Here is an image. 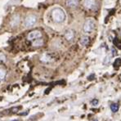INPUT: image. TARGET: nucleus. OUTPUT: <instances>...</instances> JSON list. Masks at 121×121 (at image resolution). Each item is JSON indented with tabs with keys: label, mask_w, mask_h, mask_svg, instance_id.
Wrapping results in <instances>:
<instances>
[{
	"label": "nucleus",
	"mask_w": 121,
	"mask_h": 121,
	"mask_svg": "<svg viewBox=\"0 0 121 121\" xmlns=\"http://www.w3.org/2000/svg\"><path fill=\"white\" fill-rule=\"evenodd\" d=\"M98 103H99V101H98L97 99H93V101H91L92 106H97L98 105Z\"/></svg>",
	"instance_id": "17"
},
{
	"label": "nucleus",
	"mask_w": 121,
	"mask_h": 121,
	"mask_svg": "<svg viewBox=\"0 0 121 121\" xmlns=\"http://www.w3.org/2000/svg\"><path fill=\"white\" fill-rule=\"evenodd\" d=\"M84 5L88 9H93L96 5V3H95V0H84Z\"/></svg>",
	"instance_id": "5"
},
{
	"label": "nucleus",
	"mask_w": 121,
	"mask_h": 121,
	"mask_svg": "<svg viewBox=\"0 0 121 121\" xmlns=\"http://www.w3.org/2000/svg\"><path fill=\"white\" fill-rule=\"evenodd\" d=\"M66 5L70 8H75L79 5V0H66Z\"/></svg>",
	"instance_id": "7"
},
{
	"label": "nucleus",
	"mask_w": 121,
	"mask_h": 121,
	"mask_svg": "<svg viewBox=\"0 0 121 121\" xmlns=\"http://www.w3.org/2000/svg\"><path fill=\"white\" fill-rule=\"evenodd\" d=\"M112 55H113V56H115V55H116L117 54V52H116V50L115 49V48H112Z\"/></svg>",
	"instance_id": "19"
},
{
	"label": "nucleus",
	"mask_w": 121,
	"mask_h": 121,
	"mask_svg": "<svg viewBox=\"0 0 121 121\" xmlns=\"http://www.w3.org/2000/svg\"><path fill=\"white\" fill-rule=\"evenodd\" d=\"M12 121H20V120H12Z\"/></svg>",
	"instance_id": "22"
},
{
	"label": "nucleus",
	"mask_w": 121,
	"mask_h": 121,
	"mask_svg": "<svg viewBox=\"0 0 121 121\" xmlns=\"http://www.w3.org/2000/svg\"><path fill=\"white\" fill-rule=\"evenodd\" d=\"M89 43V38L88 36H83L80 39V44L83 46H86Z\"/></svg>",
	"instance_id": "9"
},
{
	"label": "nucleus",
	"mask_w": 121,
	"mask_h": 121,
	"mask_svg": "<svg viewBox=\"0 0 121 121\" xmlns=\"http://www.w3.org/2000/svg\"><path fill=\"white\" fill-rule=\"evenodd\" d=\"M114 43H115V44L116 45L117 47H118L119 48H121V44H120V40H119L117 38H115V40H114Z\"/></svg>",
	"instance_id": "16"
},
{
	"label": "nucleus",
	"mask_w": 121,
	"mask_h": 121,
	"mask_svg": "<svg viewBox=\"0 0 121 121\" xmlns=\"http://www.w3.org/2000/svg\"><path fill=\"white\" fill-rule=\"evenodd\" d=\"M120 65H121V59L120 58H117V59H115V62H114V67H115V69H118Z\"/></svg>",
	"instance_id": "12"
},
{
	"label": "nucleus",
	"mask_w": 121,
	"mask_h": 121,
	"mask_svg": "<svg viewBox=\"0 0 121 121\" xmlns=\"http://www.w3.org/2000/svg\"><path fill=\"white\" fill-rule=\"evenodd\" d=\"M5 75H6V74H5V71H4V70H0V81H2L3 79H4Z\"/></svg>",
	"instance_id": "15"
},
{
	"label": "nucleus",
	"mask_w": 121,
	"mask_h": 121,
	"mask_svg": "<svg viewBox=\"0 0 121 121\" xmlns=\"http://www.w3.org/2000/svg\"><path fill=\"white\" fill-rule=\"evenodd\" d=\"M29 112L28 111H25V112H23V113H20V115H27V114H28Z\"/></svg>",
	"instance_id": "21"
},
{
	"label": "nucleus",
	"mask_w": 121,
	"mask_h": 121,
	"mask_svg": "<svg viewBox=\"0 0 121 121\" xmlns=\"http://www.w3.org/2000/svg\"><path fill=\"white\" fill-rule=\"evenodd\" d=\"M95 25H96V23H95V20L93 19L92 18L87 19L84 25V31L85 33L93 32L95 29Z\"/></svg>",
	"instance_id": "2"
},
{
	"label": "nucleus",
	"mask_w": 121,
	"mask_h": 121,
	"mask_svg": "<svg viewBox=\"0 0 121 121\" xmlns=\"http://www.w3.org/2000/svg\"><path fill=\"white\" fill-rule=\"evenodd\" d=\"M20 109V106H16V107H12L10 110H8V112H10V113H16Z\"/></svg>",
	"instance_id": "14"
},
{
	"label": "nucleus",
	"mask_w": 121,
	"mask_h": 121,
	"mask_svg": "<svg viewBox=\"0 0 121 121\" xmlns=\"http://www.w3.org/2000/svg\"><path fill=\"white\" fill-rule=\"evenodd\" d=\"M42 37V33L40 32L39 30H34V31H31L30 33H29L28 34V37L27 39L29 40H36V39H39Z\"/></svg>",
	"instance_id": "4"
},
{
	"label": "nucleus",
	"mask_w": 121,
	"mask_h": 121,
	"mask_svg": "<svg viewBox=\"0 0 121 121\" xmlns=\"http://www.w3.org/2000/svg\"><path fill=\"white\" fill-rule=\"evenodd\" d=\"M94 78H95V75H91L89 78H88V79H89V80H93V79H94Z\"/></svg>",
	"instance_id": "20"
},
{
	"label": "nucleus",
	"mask_w": 121,
	"mask_h": 121,
	"mask_svg": "<svg viewBox=\"0 0 121 121\" xmlns=\"http://www.w3.org/2000/svg\"><path fill=\"white\" fill-rule=\"evenodd\" d=\"M36 21H37V17L35 16L34 15H30L28 16L25 17V21H24V24H25V27H32L33 25H35Z\"/></svg>",
	"instance_id": "3"
},
{
	"label": "nucleus",
	"mask_w": 121,
	"mask_h": 121,
	"mask_svg": "<svg viewBox=\"0 0 121 121\" xmlns=\"http://www.w3.org/2000/svg\"><path fill=\"white\" fill-rule=\"evenodd\" d=\"M74 35H75V34H74V31L73 30H67L66 32H65V39H67V40H71L72 39L74 38Z\"/></svg>",
	"instance_id": "8"
},
{
	"label": "nucleus",
	"mask_w": 121,
	"mask_h": 121,
	"mask_svg": "<svg viewBox=\"0 0 121 121\" xmlns=\"http://www.w3.org/2000/svg\"><path fill=\"white\" fill-rule=\"evenodd\" d=\"M43 44H44V40L41 39H39L34 40V42H33L32 45L34 47H40V46H42Z\"/></svg>",
	"instance_id": "10"
},
{
	"label": "nucleus",
	"mask_w": 121,
	"mask_h": 121,
	"mask_svg": "<svg viewBox=\"0 0 121 121\" xmlns=\"http://www.w3.org/2000/svg\"><path fill=\"white\" fill-rule=\"evenodd\" d=\"M120 35H121V31H120Z\"/></svg>",
	"instance_id": "23"
},
{
	"label": "nucleus",
	"mask_w": 121,
	"mask_h": 121,
	"mask_svg": "<svg viewBox=\"0 0 121 121\" xmlns=\"http://www.w3.org/2000/svg\"><path fill=\"white\" fill-rule=\"evenodd\" d=\"M41 60L44 62H49L50 60H51V57H50L48 54H44V56L41 57Z\"/></svg>",
	"instance_id": "13"
},
{
	"label": "nucleus",
	"mask_w": 121,
	"mask_h": 121,
	"mask_svg": "<svg viewBox=\"0 0 121 121\" xmlns=\"http://www.w3.org/2000/svg\"><path fill=\"white\" fill-rule=\"evenodd\" d=\"M5 60H6V57H5V56L3 54V53H0V62L5 61Z\"/></svg>",
	"instance_id": "18"
},
{
	"label": "nucleus",
	"mask_w": 121,
	"mask_h": 121,
	"mask_svg": "<svg viewBox=\"0 0 121 121\" xmlns=\"http://www.w3.org/2000/svg\"><path fill=\"white\" fill-rule=\"evenodd\" d=\"M119 105L117 104V103H112L111 105H110V110H111L112 112H114V113H115V112H117L119 110Z\"/></svg>",
	"instance_id": "11"
},
{
	"label": "nucleus",
	"mask_w": 121,
	"mask_h": 121,
	"mask_svg": "<svg viewBox=\"0 0 121 121\" xmlns=\"http://www.w3.org/2000/svg\"><path fill=\"white\" fill-rule=\"evenodd\" d=\"M19 22H20V16H19L18 15H16L12 17V19L11 25L12 27H15V26H16V25H18Z\"/></svg>",
	"instance_id": "6"
},
{
	"label": "nucleus",
	"mask_w": 121,
	"mask_h": 121,
	"mask_svg": "<svg viewBox=\"0 0 121 121\" xmlns=\"http://www.w3.org/2000/svg\"><path fill=\"white\" fill-rule=\"evenodd\" d=\"M52 16L54 21L57 22V23H60L63 22L65 19V13L63 9L60 8H56L52 10Z\"/></svg>",
	"instance_id": "1"
}]
</instances>
